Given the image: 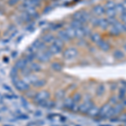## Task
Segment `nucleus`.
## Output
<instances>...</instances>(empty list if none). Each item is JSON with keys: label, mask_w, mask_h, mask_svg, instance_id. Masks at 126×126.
I'll return each instance as SVG.
<instances>
[{"label": "nucleus", "mask_w": 126, "mask_h": 126, "mask_svg": "<svg viewBox=\"0 0 126 126\" xmlns=\"http://www.w3.org/2000/svg\"><path fill=\"white\" fill-rule=\"evenodd\" d=\"M11 80L15 88L19 92H28L30 89V85L26 83L22 78L20 79L19 77L11 78Z\"/></svg>", "instance_id": "1"}, {"label": "nucleus", "mask_w": 126, "mask_h": 126, "mask_svg": "<svg viewBox=\"0 0 126 126\" xmlns=\"http://www.w3.org/2000/svg\"><path fill=\"white\" fill-rule=\"evenodd\" d=\"M52 55L50 53V51L46 49L43 50H39L35 53V60L40 63H46L50 62L52 58Z\"/></svg>", "instance_id": "2"}, {"label": "nucleus", "mask_w": 126, "mask_h": 126, "mask_svg": "<svg viewBox=\"0 0 126 126\" xmlns=\"http://www.w3.org/2000/svg\"><path fill=\"white\" fill-rule=\"evenodd\" d=\"M50 98V93L48 90H41L40 92H37L33 97V100L37 104H40V103L49 100Z\"/></svg>", "instance_id": "3"}, {"label": "nucleus", "mask_w": 126, "mask_h": 126, "mask_svg": "<svg viewBox=\"0 0 126 126\" xmlns=\"http://www.w3.org/2000/svg\"><path fill=\"white\" fill-rule=\"evenodd\" d=\"M79 54L78 49L74 47V46H71V47L66 48L62 51V56L65 60L66 61H72L75 58L78 57Z\"/></svg>", "instance_id": "4"}, {"label": "nucleus", "mask_w": 126, "mask_h": 126, "mask_svg": "<svg viewBox=\"0 0 126 126\" xmlns=\"http://www.w3.org/2000/svg\"><path fill=\"white\" fill-rule=\"evenodd\" d=\"M93 105H94V103L92 100L89 96H87V97H84L82 103L79 104V108H78V112H80L81 113H83V114H87V113L88 112L89 109L92 108Z\"/></svg>", "instance_id": "5"}, {"label": "nucleus", "mask_w": 126, "mask_h": 126, "mask_svg": "<svg viewBox=\"0 0 126 126\" xmlns=\"http://www.w3.org/2000/svg\"><path fill=\"white\" fill-rule=\"evenodd\" d=\"M30 47L31 48L35 53L37 51H39V50H43L47 49L46 44H45L41 40H35L33 43L31 44V46H30Z\"/></svg>", "instance_id": "6"}, {"label": "nucleus", "mask_w": 126, "mask_h": 126, "mask_svg": "<svg viewBox=\"0 0 126 126\" xmlns=\"http://www.w3.org/2000/svg\"><path fill=\"white\" fill-rule=\"evenodd\" d=\"M21 11H24L29 15L32 19H37L39 18V12L36 8L34 7H24V6L21 5Z\"/></svg>", "instance_id": "7"}, {"label": "nucleus", "mask_w": 126, "mask_h": 126, "mask_svg": "<svg viewBox=\"0 0 126 126\" xmlns=\"http://www.w3.org/2000/svg\"><path fill=\"white\" fill-rule=\"evenodd\" d=\"M92 12L93 16L101 17V16L105 15V8L102 4H96L92 8Z\"/></svg>", "instance_id": "8"}, {"label": "nucleus", "mask_w": 126, "mask_h": 126, "mask_svg": "<svg viewBox=\"0 0 126 126\" xmlns=\"http://www.w3.org/2000/svg\"><path fill=\"white\" fill-rule=\"evenodd\" d=\"M112 105L110 104L109 103H104V104L103 105L102 107L99 109V113H98V116L99 117H106V115L108 114V113H109V111H110V109H112Z\"/></svg>", "instance_id": "9"}, {"label": "nucleus", "mask_w": 126, "mask_h": 126, "mask_svg": "<svg viewBox=\"0 0 126 126\" xmlns=\"http://www.w3.org/2000/svg\"><path fill=\"white\" fill-rule=\"evenodd\" d=\"M28 66H29V62H27V60H26V58L24 57V56L16 61L15 65V66L19 71V72L21 70H23L24 68L27 67Z\"/></svg>", "instance_id": "10"}, {"label": "nucleus", "mask_w": 126, "mask_h": 126, "mask_svg": "<svg viewBox=\"0 0 126 126\" xmlns=\"http://www.w3.org/2000/svg\"><path fill=\"white\" fill-rule=\"evenodd\" d=\"M56 37H58L60 40H62L64 43H66V42H70L72 39L68 36V34H66V30L64 29H61L57 31V34H56Z\"/></svg>", "instance_id": "11"}, {"label": "nucleus", "mask_w": 126, "mask_h": 126, "mask_svg": "<svg viewBox=\"0 0 126 126\" xmlns=\"http://www.w3.org/2000/svg\"><path fill=\"white\" fill-rule=\"evenodd\" d=\"M97 45V46H98V48L103 52H108L111 50V45L109 41H107V40H101Z\"/></svg>", "instance_id": "12"}, {"label": "nucleus", "mask_w": 126, "mask_h": 126, "mask_svg": "<svg viewBox=\"0 0 126 126\" xmlns=\"http://www.w3.org/2000/svg\"><path fill=\"white\" fill-rule=\"evenodd\" d=\"M47 50L50 51V53L52 55V56H56V55H59L60 53H62L63 49H62L61 47H59L56 45L55 44H50L49 45V46L47 47Z\"/></svg>", "instance_id": "13"}, {"label": "nucleus", "mask_w": 126, "mask_h": 126, "mask_svg": "<svg viewBox=\"0 0 126 126\" xmlns=\"http://www.w3.org/2000/svg\"><path fill=\"white\" fill-rule=\"evenodd\" d=\"M56 36H55L54 34H51V33H46L45 34L42 35L41 40L44 42L45 44L50 45V44L53 43V41H54V40H55V38H56Z\"/></svg>", "instance_id": "14"}, {"label": "nucleus", "mask_w": 126, "mask_h": 126, "mask_svg": "<svg viewBox=\"0 0 126 126\" xmlns=\"http://www.w3.org/2000/svg\"><path fill=\"white\" fill-rule=\"evenodd\" d=\"M19 18V20L22 22V23H26V24H30V22L32 21V19H33L27 13H26V12H24V11H21Z\"/></svg>", "instance_id": "15"}, {"label": "nucleus", "mask_w": 126, "mask_h": 126, "mask_svg": "<svg viewBox=\"0 0 126 126\" xmlns=\"http://www.w3.org/2000/svg\"><path fill=\"white\" fill-rule=\"evenodd\" d=\"M113 57L117 61L123 60V59H125V52L122 50H120V49H116V50H113Z\"/></svg>", "instance_id": "16"}, {"label": "nucleus", "mask_w": 126, "mask_h": 126, "mask_svg": "<svg viewBox=\"0 0 126 126\" xmlns=\"http://www.w3.org/2000/svg\"><path fill=\"white\" fill-rule=\"evenodd\" d=\"M109 23L108 21L107 18H99L98 19V24H97V27L101 28L102 30H107L109 27Z\"/></svg>", "instance_id": "17"}, {"label": "nucleus", "mask_w": 126, "mask_h": 126, "mask_svg": "<svg viewBox=\"0 0 126 126\" xmlns=\"http://www.w3.org/2000/svg\"><path fill=\"white\" fill-rule=\"evenodd\" d=\"M29 67L30 68V70L32 71V72H39L41 71V65L40 64V62H31L30 64L29 65Z\"/></svg>", "instance_id": "18"}, {"label": "nucleus", "mask_w": 126, "mask_h": 126, "mask_svg": "<svg viewBox=\"0 0 126 126\" xmlns=\"http://www.w3.org/2000/svg\"><path fill=\"white\" fill-rule=\"evenodd\" d=\"M89 37H90L91 41L95 44H97L101 40H103L102 35H101V34L98 33V32H93Z\"/></svg>", "instance_id": "19"}, {"label": "nucleus", "mask_w": 126, "mask_h": 126, "mask_svg": "<svg viewBox=\"0 0 126 126\" xmlns=\"http://www.w3.org/2000/svg\"><path fill=\"white\" fill-rule=\"evenodd\" d=\"M98 113H99V108L96 106V105H93L87 113V115H88L90 117H97L98 116Z\"/></svg>", "instance_id": "20"}, {"label": "nucleus", "mask_w": 126, "mask_h": 126, "mask_svg": "<svg viewBox=\"0 0 126 126\" xmlns=\"http://www.w3.org/2000/svg\"><path fill=\"white\" fill-rule=\"evenodd\" d=\"M64 30H66V34H68V36L71 38V39H72V40L76 39V30L73 29L72 26L69 25V26H67V27L65 28Z\"/></svg>", "instance_id": "21"}, {"label": "nucleus", "mask_w": 126, "mask_h": 126, "mask_svg": "<svg viewBox=\"0 0 126 126\" xmlns=\"http://www.w3.org/2000/svg\"><path fill=\"white\" fill-rule=\"evenodd\" d=\"M73 104H74V102H73L72 97H67V98L65 99L64 103H63V107H64L65 109L71 110V109H72V107L73 106Z\"/></svg>", "instance_id": "22"}, {"label": "nucleus", "mask_w": 126, "mask_h": 126, "mask_svg": "<svg viewBox=\"0 0 126 126\" xmlns=\"http://www.w3.org/2000/svg\"><path fill=\"white\" fill-rule=\"evenodd\" d=\"M50 67L53 71L55 72H62L63 70V66L62 64H61L60 62H52L51 65H50Z\"/></svg>", "instance_id": "23"}, {"label": "nucleus", "mask_w": 126, "mask_h": 126, "mask_svg": "<svg viewBox=\"0 0 126 126\" xmlns=\"http://www.w3.org/2000/svg\"><path fill=\"white\" fill-rule=\"evenodd\" d=\"M46 85V81L44 79H38L36 82H34L32 86L34 87L35 88H40V87H43L44 86Z\"/></svg>", "instance_id": "24"}, {"label": "nucleus", "mask_w": 126, "mask_h": 126, "mask_svg": "<svg viewBox=\"0 0 126 126\" xmlns=\"http://www.w3.org/2000/svg\"><path fill=\"white\" fill-rule=\"evenodd\" d=\"M70 26H72L73 29L77 30V29H80V28H82L83 25H84V24L81 23V22L79 21H77V20H74V19H72L70 22V24H69Z\"/></svg>", "instance_id": "25"}, {"label": "nucleus", "mask_w": 126, "mask_h": 126, "mask_svg": "<svg viewBox=\"0 0 126 126\" xmlns=\"http://www.w3.org/2000/svg\"><path fill=\"white\" fill-rule=\"evenodd\" d=\"M109 34H111V35H113V36H119V34H120L121 33L119 31V30L117 29L115 26H113V25H111V26H109Z\"/></svg>", "instance_id": "26"}, {"label": "nucleus", "mask_w": 126, "mask_h": 126, "mask_svg": "<svg viewBox=\"0 0 126 126\" xmlns=\"http://www.w3.org/2000/svg\"><path fill=\"white\" fill-rule=\"evenodd\" d=\"M117 11L115 9H105V15H107L108 18L109 17H116L117 15Z\"/></svg>", "instance_id": "27"}, {"label": "nucleus", "mask_w": 126, "mask_h": 126, "mask_svg": "<svg viewBox=\"0 0 126 126\" xmlns=\"http://www.w3.org/2000/svg\"><path fill=\"white\" fill-rule=\"evenodd\" d=\"M115 9H116L118 14H123V13H125V12H126L123 3H117L116 5H115Z\"/></svg>", "instance_id": "28"}, {"label": "nucleus", "mask_w": 126, "mask_h": 126, "mask_svg": "<svg viewBox=\"0 0 126 126\" xmlns=\"http://www.w3.org/2000/svg\"><path fill=\"white\" fill-rule=\"evenodd\" d=\"M86 37L85 36V34L83 32V30H82V27L80 28V29H77L76 30V39H84Z\"/></svg>", "instance_id": "29"}, {"label": "nucleus", "mask_w": 126, "mask_h": 126, "mask_svg": "<svg viewBox=\"0 0 126 126\" xmlns=\"http://www.w3.org/2000/svg\"><path fill=\"white\" fill-rule=\"evenodd\" d=\"M105 93V87L103 84H99L98 87H97L96 90V94L97 96H103V93Z\"/></svg>", "instance_id": "30"}, {"label": "nucleus", "mask_w": 126, "mask_h": 126, "mask_svg": "<svg viewBox=\"0 0 126 126\" xmlns=\"http://www.w3.org/2000/svg\"><path fill=\"white\" fill-rule=\"evenodd\" d=\"M115 5H116V3L113 0H109V1L106 2L104 5L105 9H115Z\"/></svg>", "instance_id": "31"}, {"label": "nucleus", "mask_w": 126, "mask_h": 126, "mask_svg": "<svg viewBox=\"0 0 126 126\" xmlns=\"http://www.w3.org/2000/svg\"><path fill=\"white\" fill-rule=\"evenodd\" d=\"M72 100H73V102H74V103H80L81 100L82 99V94H81V93H74V95H73V97H72Z\"/></svg>", "instance_id": "32"}, {"label": "nucleus", "mask_w": 126, "mask_h": 126, "mask_svg": "<svg viewBox=\"0 0 126 126\" xmlns=\"http://www.w3.org/2000/svg\"><path fill=\"white\" fill-rule=\"evenodd\" d=\"M98 17H96V16H92V18L89 20V23L91 24V25L93 27H97V24H98Z\"/></svg>", "instance_id": "33"}, {"label": "nucleus", "mask_w": 126, "mask_h": 126, "mask_svg": "<svg viewBox=\"0 0 126 126\" xmlns=\"http://www.w3.org/2000/svg\"><path fill=\"white\" fill-rule=\"evenodd\" d=\"M65 95H66V92H65L64 90H58L57 92L56 93V98L61 100V99L64 98Z\"/></svg>", "instance_id": "34"}, {"label": "nucleus", "mask_w": 126, "mask_h": 126, "mask_svg": "<svg viewBox=\"0 0 126 126\" xmlns=\"http://www.w3.org/2000/svg\"><path fill=\"white\" fill-rule=\"evenodd\" d=\"M53 44L56 45V46H59V47H61L62 49L64 48V46H65V43L62 41V40L59 39L58 37H56V38H55V40H54V41H53Z\"/></svg>", "instance_id": "35"}, {"label": "nucleus", "mask_w": 126, "mask_h": 126, "mask_svg": "<svg viewBox=\"0 0 126 126\" xmlns=\"http://www.w3.org/2000/svg\"><path fill=\"white\" fill-rule=\"evenodd\" d=\"M119 100H123L125 97H126V89L125 87H122V88L119 89Z\"/></svg>", "instance_id": "36"}, {"label": "nucleus", "mask_w": 126, "mask_h": 126, "mask_svg": "<svg viewBox=\"0 0 126 126\" xmlns=\"http://www.w3.org/2000/svg\"><path fill=\"white\" fill-rule=\"evenodd\" d=\"M82 30H83V32H84V34H85V36H90L91 34L93 33L92 30H91L88 26H87L86 24H84V25L82 26Z\"/></svg>", "instance_id": "37"}, {"label": "nucleus", "mask_w": 126, "mask_h": 126, "mask_svg": "<svg viewBox=\"0 0 126 126\" xmlns=\"http://www.w3.org/2000/svg\"><path fill=\"white\" fill-rule=\"evenodd\" d=\"M119 97H118L117 96H115V95H113V96L110 97V99H109V103H110L112 106H113V105L117 104V103H119Z\"/></svg>", "instance_id": "38"}, {"label": "nucleus", "mask_w": 126, "mask_h": 126, "mask_svg": "<svg viewBox=\"0 0 126 126\" xmlns=\"http://www.w3.org/2000/svg\"><path fill=\"white\" fill-rule=\"evenodd\" d=\"M108 21H109V25H115L119 21V19H117V17H109V18H107Z\"/></svg>", "instance_id": "39"}, {"label": "nucleus", "mask_w": 126, "mask_h": 126, "mask_svg": "<svg viewBox=\"0 0 126 126\" xmlns=\"http://www.w3.org/2000/svg\"><path fill=\"white\" fill-rule=\"evenodd\" d=\"M19 72V71L18 70L15 66H14V67L11 69V71H10V77H11V78H15V77H18Z\"/></svg>", "instance_id": "40"}, {"label": "nucleus", "mask_w": 126, "mask_h": 126, "mask_svg": "<svg viewBox=\"0 0 126 126\" xmlns=\"http://www.w3.org/2000/svg\"><path fill=\"white\" fill-rule=\"evenodd\" d=\"M18 119H21V120H26V119H29V116L26 114H24V113H19V115L17 116Z\"/></svg>", "instance_id": "41"}, {"label": "nucleus", "mask_w": 126, "mask_h": 126, "mask_svg": "<svg viewBox=\"0 0 126 126\" xmlns=\"http://www.w3.org/2000/svg\"><path fill=\"white\" fill-rule=\"evenodd\" d=\"M19 1L18 0H8V5L9 6H15L19 3Z\"/></svg>", "instance_id": "42"}, {"label": "nucleus", "mask_w": 126, "mask_h": 126, "mask_svg": "<svg viewBox=\"0 0 126 126\" xmlns=\"http://www.w3.org/2000/svg\"><path fill=\"white\" fill-rule=\"evenodd\" d=\"M119 19H120L122 23L126 24V12H125V13H123V14H120Z\"/></svg>", "instance_id": "43"}, {"label": "nucleus", "mask_w": 126, "mask_h": 126, "mask_svg": "<svg viewBox=\"0 0 126 126\" xmlns=\"http://www.w3.org/2000/svg\"><path fill=\"white\" fill-rule=\"evenodd\" d=\"M119 119L122 122H125L126 121V113H121L119 115Z\"/></svg>", "instance_id": "44"}, {"label": "nucleus", "mask_w": 126, "mask_h": 126, "mask_svg": "<svg viewBox=\"0 0 126 126\" xmlns=\"http://www.w3.org/2000/svg\"><path fill=\"white\" fill-rule=\"evenodd\" d=\"M78 45L82 47V46H87V42H86V40H85V39H80V40H78Z\"/></svg>", "instance_id": "45"}, {"label": "nucleus", "mask_w": 126, "mask_h": 126, "mask_svg": "<svg viewBox=\"0 0 126 126\" xmlns=\"http://www.w3.org/2000/svg\"><path fill=\"white\" fill-rule=\"evenodd\" d=\"M4 97H6V98L8 99H15V98H17V96L15 94H13L12 93H10V94H5Z\"/></svg>", "instance_id": "46"}, {"label": "nucleus", "mask_w": 126, "mask_h": 126, "mask_svg": "<svg viewBox=\"0 0 126 126\" xmlns=\"http://www.w3.org/2000/svg\"><path fill=\"white\" fill-rule=\"evenodd\" d=\"M3 87L5 89L6 91H8L9 93H13V91H12V88L10 87L9 86H8V85L6 84H3Z\"/></svg>", "instance_id": "47"}, {"label": "nucleus", "mask_w": 126, "mask_h": 126, "mask_svg": "<svg viewBox=\"0 0 126 126\" xmlns=\"http://www.w3.org/2000/svg\"><path fill=\"white\" fill-rule=\"evenodd\" d=\"M121 103H122V104H123V106L125 107V108L126 107V97H125V98H124L123 100H122Z\"/></svg>", "instance_id": "48"}, {"label": "nucleus", "mask_w": 126, "mask_h": 126, "mask_svg": "<svg viewBox=\"0 0 126 126\" xmlns=\"http://www.w3.org/2000/svg\"><path fill=\"white\" fill-rule=\"evenodd\" d=\"M123 49H124V50H125V51L126 52V42L125 43V45L123 46Z\"/></svg>", "instance_id": "49"}, {"label": "nucleus", "mask_w": 126, "mask_h": 126, "mask_svg": "<svg viewBox=\"0 0 126 126\" xmlns=\"http://www.w3.org/2000/svg\"><path fill=\"white\" fill-rule=\"evenodd\" d=\"M124 24V29H125V33H126V24L123 23Z\"/></svg>", "instance_id": "50"}, {"label": "nucleus", "mask_w": 126, "mask_h": 126, "mask_svg": "<svg viewBox=\"0 0 126 126\" xmlns=\"http://www.w3.org/2000/svg\"><path fill=\"white\" fill-rule=\"evenodd\" d=\"M124 87H125V88L126 89V82H125V83H124Z\"/></svg>", "instance_id": "51"}, {"label": "nucleus", "mask_w": 126, "mask_h": 126, "mask_svg": "<svg viewBox=\"0 0 126 126\" xmlns=\"http://www.w3.org/2000/svg\"><path fill=\"white\" fill-rule=\"evenodd\" d=\"M124 1H125V2H126V0H124Z\"/></svg>", "instance_id": "52"}]
</instances>
